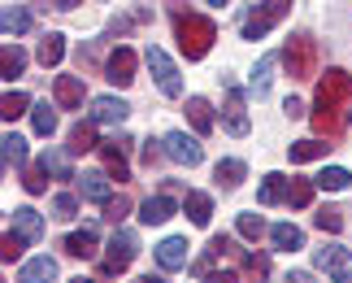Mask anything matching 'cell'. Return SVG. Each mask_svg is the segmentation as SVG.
Here are the masks:
<instances>
[{
    "label": "cell",
    "instance_id": "7a4b0ae2",
    "mask_svg": "<svg viewBox=\"0 0 352 283\" xmlns=\"http://www.w3.org/2000/svg\"><path fill=\"white\" fill-rule=\"evenodd\" d=\"M174 39H179V52L187 61H200L218 39V26L200 13H174Z\"/></svg>",
    "mask_w": 352,
    "mask_h": 283
},
{
    "label": "cell",
    "instance_id": "f35d334b",
    "mask_svg": "<svg viewBox=\"0 0 352 283\" xmlns=\"http://www.w3.org/2000/svg\"><path fill=\"white\" fill-rule=\"evenodd\" d=\"M314 179H292V192H287V205H296V209H305L309 200H314Z\"/></svg>",
    "mask_w": 352,
    "mask_h": 283
},
{
    "label": "cell",
    "instance_id": "5bb4252c",
    "mask_svg": "<svg viewBox=\"0 0 352 283\" xmlns=\"http://www.w3.org/2000/svg\"><path fill=\"white\" fill-rule=\"evenodd\" d=\"M78 196L91 200V205H109L113 200V187H109V174H100V170H91L78 179Z\"/></svg>",
    "mask_w": 352,
    "mask_h": 283
},
{
    "label": "cell",
    "instance_id": "f6af8a7d",
    "mask_svg": "<svg viewBox=\"0 0 352 283\" xmlns=\"http://www.w3.org/2000/svg\"><path fill=\"white\" fill-rule=\"evenodd\" d=\"M283 283H314V275H309V271H292Z\"/></svg>",
    "mask_w": 352,
    "mask_h": 283
},
{
    "label": "cell",
    "instance_id": "f546056e",
    "mask_svg": "<svg viewBox=\"0 0 352 283\" xmlns=\"http://www.w3.org/2000/svg\"><path fill=\"white\" fill-rule=\"evenodd\" d=\"M218 183L222 187H239L243 183V174H248V166H243V161H235V157H226V161H218Z\"/></svg>",
    "mask_w": 352,
    "mask_h": 283
},
{
    "label": "cell",
    "instance_id": "4316f807",
    "mask_svg": "<svg viewBox=\"0 0 352 283\" xmlns=\"http://www.w3.org/2000/svg\"><path fill=\"white\" fill-rule=\"evenodd\" d=\"M0 26H5V35H26L31 31V13H26L22 5H9L5 18H0Z\"/></svg>",
    "mask_w": 352,
    "mask_h": 283
},
{
    "label": "cell",
    "instance_id": "f1b7e54d",
    "mask_svg": "<svg viewBox=\"0 0 352 283\" xmlns=\"http://www.w3.org/2000/svg\"><path fill=\"white\" fill-rule=\"evenodd\" d=\"M327 153H331V144H322V140H300V144L287 148L292 161H318V157H327Z\"/></svg>",
    "mask_w": 352,
    "mask_h": 283
},
{
    "label": "cell",
    "instance_id": "7bdbcfd3",
    "mask_svg": "<svg viewBox=\"0 0 352 283\" xmlns=\"http://www.w3.org/2000/svg\"><path fill=\"white\" fill-rule=\"evenodd\" d=\"M126 213H131V196H113L109 205H104V218H109L113 227H118L122 218H126Z\"/></svg>",
    "mask_w": 352,
    "mask_h": 283
},
{
    "label": "cell",
    "instance_id": "2e32d148",
    "mask_svg": "<svg viewBox=\"0 0 352 283\" xmlns=\"http://www.w3.org/2000/svg\"><path fill=\"white\" fill-rule=\"evenodd\" d=\"M96 244H100V231H96V227H83V231H70V235H65V253H70V258H96Z\"/></svg>",
    "mask_w": 352,
    "mask_h": 283
},
{
    "label": "cell",
    "instance_id": "6da1fadb",
    "mask_svg": "<svg viewBox=\"0 0 352 283\" xmlns=\"http://www.w3.org/2000/svg\"><path fill=\"white\" fill-rule=\"evenodd\" d=\"M352 105V74L348 70H327V78L318 83V101H314V131L335 140L344 131V109Z\"/></svg>",
    "mask_w": 352,
    "mask_h": 283
},
{
    "label": "cell",
    "instance_id": "d4e9b609",
    "mask_svg": "<svg viewBox=\"0 0 352 283\" xmlns=\"http://www.w3.org/2000/svg\"><path fill=\"white\" fill-rule=\"evenodd\" d=\"M91 148H100L96 144V123H74L70 127V153H91Z\"/></svg>",
    "mask_w": 352,
    "mask_h": 283
},
{
    "label": "cell",
    "instance_id": "8992f818",
    "mask_svg": "<svg viewBox=\"0 0 352 283\" xmlns=\"http://www.w3.org/2000/svg\"><path fill=\"white\" fill-rule=\"evenodd\" d=\"M314 262H318V271H327L331 283H352V253L344 244H322V249H314Z\"/></svg>",
    "mask_w": 352,
    "mask_h": 283
},
{
    "label": "cell",
    "instance_id": "277c9868",
    "mask_svg": "<svg viewBox=\"0 0 352 283\" xmlns=\"http://www.w3.org/2000/svg\"><path fill=\"white\" fill-rule=\"evenodd\" d=\"M135 253H140V235L131 227H118L109 235V244H104V275H122L135 262Z\"/></svg>",
    "mask_w": 352,
    "mask_h": 283
},
{
    "label": "cell",
    "instance_id": "7dc6e473",
    "mask_svg": "<svg viewBox=\"0 0 352 283\" xmlns=\"http://www.w3.org/2000/svg\"><path fill=\"white\" fill-rule=\"evenodd\" d=\"M135 283H166L161 275H144V279H135Z\"/></svg>",
    "mask_w": 352,
    "mask_h": 283
},
{
    "label": "cell",
    "instance_id": "52a82bcc",
    "mask_svg": "<svg viewBox=\"0 0 352 283\" xmlns=\"http://www.w3.org/2000/svg\"><path fill=\"white\" fill-rule=\"evenodd\" d=\"M148 70H153L157 78V87H161V96H170V101H179L183 96V78H179V65H174L161 48H148Z\"/></svg>",
    "mask_w": 352,
    "mask_h": 283
},
{
    "label": "cell",
    "instance_id": "1f68e13d",
    "mask_svg": "<svg viewBox=\"0 0 352 283\" xmlns=\"http://www.w3.org/2000/svg\"><path fill=\"white\" fill-rule=\"evenodd\" d=\"M26 109H31V96H26V92H5V101H0V114H5V123L22 118Z\"/></svg>",
    "mask_w": 352,
    "mask_h": 283
},
{
    "label": "cell",
    "instance_id": "b9f144b4",
    "mask_svg": "<svg viewBox=\"0 0 352 283\" xmlns=\"http://www.w3.org/2000/svg\"><path fill=\"white\" fill-rule=\"evenodd\" d=\"M26 244H31V240H26V235H18V231L9 227V231H5V253H0V258H5V262H18Z\"/></svg>",
    "mask_w": 352,
    "mask_h": 283
},
{
    "label": "cell",
    "instance_id": "484cf974",
    "mask_svg": "<svg viewBox=\"0 0 352 283\" xmlns=\"http://www.w3.org/2000/svg\"><path fill=\"white\" fill-rule=\"evenodd\" d=\"M0 153H5V170L26 166V140L13 136V131H5V140H0Z\"/></svg>",
    "mask_w": 352,
    "mask_h": 283
},
{
    "label": "cell",
    "instance_id": "cb8c5ba5",
    "mask_svg": "<svg viewBox=\"0 0 352 283\" xmlns=\"http://www.w3.org/2000/svg\"><path fill=\"white\" fill-rule=\"evenodd\" d=\"M35 57H39V65H48V70H52V65H61V57H65V35L48 31L44 39H39V52H35Z\"/></svg>",
    "mask_w": 352,
    "mask_h": 283
},
{
    "label": "cell",
    "instance_id": "74e56055",
    "mask_svg": "<svg viewBox=\"0 0 352 283\" xmlns=\"http://www.w3.org/2000/svg\"><path fill=\"white\" fill-rule=\"evenodd\" d=\"M274 65H278V57H261V61H256V70H252V87H256V96H265V92H270Z\"/></svg>",
    "mask_w": 352,
    "mask_h": 283
},
{
    "label": "cell",
    "instance_id": "d590c367",
    "mask_svg": "<svg viewBox=\"0 0 352 283\" xmlns=\"http://www.w3.org/2000/svg\"><path fill=\"white\" fill-rule=\"evenodd\" d=\"M235 231H239L243 240H252V244H256V240H261V235H265V218H261V213H239V222H235Z\"/></svg>",
    "mask_w": 352,
    "mask_h": 283
},
{
    "label": "cell",
    "instance_id": "bcb514c9",
    "mask_svg": "<svg viewBox=\"0 0 352 283\" xmlns=\"http://www.w3.org/2000/svg\"><path fill=\"white\" fill-rule=\"evenodd\" d=\"M283 109H287V118H300V114H305V105H300V101H287Z\"/></svg>",
    "mask_w": 352,
    "mask_h": 283
},
{
    "label": "cell",
    "instance_id": "9c48e42d",
    "mask_svg": "<svg viewBox=\"0 0 352 283\" xmlns=\"http://www.w3.org/2000/svg\"><path fill=\"white\" fill-rule=\"evenodd\" d=\"M131 136H118V140H109V144H100V157H104V170L113 174L118 183H126L131 179V166H126V153H131Z\"/></svg>",
    "mask_w": 352,
    "mask_h": 283
},
{
    "label": "cell",
    "instance_id": "8d00e7d4",
    "mask_svg": "<svg viewBox=\"0 0 352 283\" xmlns=\"http://www.w3.org/2000/svg\"><path fill=\"white\" fill-rule=\"evenodd\" d=\"M39 161H44V170H48V174H57V179H74V170H70V157H65V153H57V148H48V153L39 157Z\"/></svg>",
    "mask_w": 352,
    "mask_h": 283
},
{
    "label": "cell",
    "instance_id": "ac0fdd59",
    "mask_svg": "<svg viewBox=\"0 0 352 283\" xmlns=\"http://www.w3.org/2000/svg\"><path fill=\"white\" fill-rule=\"evenodd\" d=\"M140 218H144L148 227H157V222L174 218V196H170V192H161V196H148L144 205H140Z\"/></svg>",
    "mask_w": 352,
    "mask_h": 283
},
{
    "label": "cell",
    "instance_id": "836d02e7",
    "mask_svg": "<svg viewBox=\"0 0 352 283\" xmlns=\"http://www.w3.org/2000/svg\"><path fill=\"white\" fill-rule=\"evenodd\" d=\"M22 187H26L31 196L48 192V170H44V161H39V166H26V170H22Z\"/></svg>",
    "mask_w": 352,
    "mask_h": 283
},
{
    "label": "cell",
    "instance_id": "8fae6325",
    "mask_svg": "<svg viewBox=\"0 0 352 283\" xmlns=\"http://www.w3.org/2000/svg\"><path fill=\"white\" fill-rule=\"evenodd\" d=\"M131 114V105L122 96H96L91 101V123H104V127H122Z\"/></svg>",
    "mask_w": 352,
    "mask_h": 283
},
{
    "label": "cell",
    "instance_id": "d6a6232c",
    "mask_svg": "<svg viewBox=\"0 0 352 283\" xmlns=\"http://www.w3.org/2000/svg\"><path fill=\"white\" fill-rule=\"evenodd\" d=\"M314 227L318 231H344V209H335V205H322L318 213H314Z\"/></svg>",
    "mask_w": 352,
    "mask_h": 283
},
{
    "label": "cell",
    "instance_id": "ba28073f",
    "mask_svg": "<svg viewBox=\"0 0 352 283\" xmlns=\"http://www.w3.org/2000/svg\"><path fill=\"white\" fill-rule=\"evenodd\" d=\"M161 153L170 161H179V166H200V161H205V148L187 136V131H170V136L161 140Z\"/></svg>",
    "mask_w": 352,
    "mask_h": 283
},
{
    "label": "cell",
    "instance_id": "5b68a950",
    "mask_svg": "<svg viewBox=\"0 0 352 283\" xmlns=\"http://www.w3.org/2000/svg\"><path fill=\"white\" fill-rule=\"evenodd\" d=\"M292 5H296V0H265V5H256V9L248 13V22H243V39L270 35V31H274V26L292 13Z\"/></svg>",
    "mask_w": 352,
    "mask_h": 283
},
{
    "label": "cell",
    "instance_id": "60d3db41",
    "mask_svg": "<svg viewBox=\"0 0 352 283\" xmlns=\"http://www.w3.org/2000/svg\"><path fill=\"white\" fill-rule=\"evenodd\" d=\"M74 213H78V200H74L70 192H57V196H52V218H61V222H70V218H74Z\"/></svg>",
    "mask_w": 352,
    "mask_h": 283
},
{
    "label": "cell",
    "instance_id": "83f0119b",
    "mask_svg": "<svg viewBox=\"0 0 352 283\" xmlns=\"http://www.w3.org/2000/svg\"><path fill=\"white\" fill-rule=\"evenodd\" d=\"M314 183L322 187V192H344V187L352 183V174H348L344 166H327V170H322V174H318Z\"/></svg>",
    "mask_w": 352,
    "mask_h": 283
},
{
    "label": "cell",
    "instance_id": "44dd1931",
    "mask_svg": "<svg viewBox=\"0 0 352 283\" xmlns=\"http://www.w3.org/2000/svg\"><path fill=\"white\" fill-rule=\"evenodd\" d=\"M187 123L196 127V136H209L213 131V109L205 96H187Z\"/></svg>",
    "mask_w": 352,
    "mask_h": 283
},
{
    "label": "cell",
    "instance_id": "603a6c76",
    "mask_svg": "<svg viewBox=\"0 0 352 283\" xmlns=\"http://www.w3.org/2000/svg\"><path fill=\"white\" fill-rule=\"evenodd\" d=\"M270 240H274V249H287V253L305 249V231H300L296 222H278V227H270Z\"/></svg>",
    "mask_w": 352,
    "mask_h": 283
},
{
    "label": "cell",
    "instance_id": "e575fe53",
    "mask_svg": "<svg viewBox=\"0 0 352 283\" xmlns=\"http://www.w3.org/2000/svg\"><path fill=\"white\" fill-rule=\"evenodd\" d=\"M31 127H35V136H52V131H57V109L35 105V109H31Z\"/></svg>",
    "mask_w": 352,
    "mask_h": 283
},
{
    "label": "cell",
    "instance_id": "f907efd6",
    "mask_svg": "<svg viewBox=\"0 0 352 283\" xmlns=\"http://www.w3.org/2000/svg\"><path fill=\"white\" fill-rule=\"evenodd\" d=\"M209 5H226V0H209Z\"/></svg>",
    "mask_w": 352,
    "mask_h": 283
},
{
    "label": "cell",
    "instance_id": "4dcf8cb0",
    "mask_svg": "<svg viewBox=\"0 0 352 283\" xmlns=\"http://www.w3.org/2000/svg\"><path fill=\"white\" fill-rule=\"evenodd\" d=\"M0 65H5V78L13 83V78L26 70V52H22L18 44H5V52H0Z\"/></svg>",
    "mask_w": 352,
    "mask_h": 283
},
{
    "label": "cell",
    "instance_id": "9a60e30c",
    "mask_svg": "<svg viewBox=\"0 0 352 283\" xmlns=\"http://www.w3.org/2000/svg\"><path fill=\"white\" fill-rule=\"evenodd\" d=\"M157 262H161V271H183V266H187V240L183 235L161 240V244H157Z\"/></svg>",
    "mask_w": 352,
    "mask_h": 283
},
{
    "label": "cell",
    "instance_id": "7c38bea8",
    "mask_svg": "<svg viewBox=\"0 0 352 283\" xmlns=\"http://www.w3.org/2000/svg\"><path fill=\"white\" fill-rule=\"evenodd\" d=\"M222 127L231 131V136H248V109H243V96H239V87L226 92V105H222Z\"/></svg>",
    "mask_w": 352,
    "mask_h": 283
},
{
    "label": "cell",
    "instance_id": "e0dca14e",
    "mask_svg": "<svg viewBox=\"0 0 352 283\" xmlns=\"http://www.w3.org/2000/svg\"><path fill=\"white\" fill-rule=\"evenodd\" d=\"M13 231H18V235H26V240L35 244V240L44 235V213H39V209H31V205L13 209Z\"/></svg>",
    "mask_w": 352,
    "mask_h": 283
},
{
    "label": "cell",
    "instance_id": "c3c4849f",
    "mask_svg": "<svg viewBox=\"0 0 352 283\" xmlns=\"http://www.w3.org/2000/svg\"><path fill=\"white\" fill-rule=\"evenodd\" d=\"M57 5H61V9H74V5H83V0H57Z\"/></svg>",
    "mask_w": 352,
    "mask_h": 283
},
{
    "label": "cell",
    "instance_id": "7402d4cb",
    "mask_svg": "<svg viewBox=\"0 0 352 283\" xmlns=\"http://www.w3.org/2000/svg\"><path fill=\"white\" fill-rule=\"evenodd\" d=\"M183 213H187L196 227H209V218H213V200H209V192H187Z\"/></svg>",
    "mask_w": 352,
    "mask_h": 283
},
{
    "label": "cell",
    "instance_id": "d6986e66",
    "mask_svg": "<svg viewBox=\"0 0 352 283\" xmlns=\"http://www.w3.org/2000/svg\"><path fill=\"white\" fill-rule=\"evenodd\" d=\"M52 279H57V262L52 258H31L18 271V283H52Z\"/></svg>",
    "mask_w": 352,
    "mask_h": 283
},
{
    "label": "cell",
    "instance_id": "681fc988",
    "mask_svg": "<svg viewBox=\"0 0 352 283\" xmlns=\"http://www.w3.org/2000/svg\"><path fill=\"white\" fill-rule=\"evenodd\" d=\"M74 283H96V279H83V275H78V279H74Z\"/></svg>",
    "mask_w": 352,
    "mask_h": 283
},
{
    "label": "cell",
    "instance_id": "3957f363",
    "mask_svg": "<svg viewBox=\"0 0 352 283\" xmlns=\"http://www.w3.org/2000/svg\"><path fill=\"white\" fill-rule=\"evenodd\" d=\"M283 61H287V74L292 78H314L318 74V39L314 35H292L287 48H283Z\"/></svg>",
    "mask_w": 352,
    "mask_h": 283
},
{
    "label": "cell",
    "instance_id": "ab89813d",
    "mask_svg": "<svg viewBox=\"0 0 352 283\" xmlns=\"http://www.w3.org/2000/svg\"><path fill=\"white\" fill-rule=\"evenodd\" d=\"M243 271H248L252 283H261L270 275V258H265V253H243Z\"/></svg>",
    "mask_w": 352,
    "mask_h": 283
},
{
    "label": "cell",
    "instance_id": "ee69618b",
    "mask_svg": "<svg viewBox=\"0 0 352 283\" xmlns=\"http://www.w3.org/2000/svg\"><path fill=\"white\" fill-rule=\"evenodd\" d=\"M205 283H239V275H235V271H209Z\"/></svg>",
    "mask_w": 352,
    "mask_h": 283
},
{
    "label": "cell",
    "instance_id": "ffe728a7",
    "mask_svg": "<svg viewBox=\"0 0 352 283\" xmlns=\"http://www.w3.org/2000/svg\"><path fill=\"white\" fill-rule=\"evenodd\" d=\"M287 192H292V179H287V174H265L256 200H261V205H278V200H287Z\"/></svg>",
    "mask_w": 352,
    "mask_h": 283
},
{
    "label": "cell",
    "instance_id": "4fadbf2b",
    "mask_svg": "<svg viewBox=\"0 0 352 283\" xmlns=\"http://www.w3.org/2000/svg\"><path fill=\"white\" fill-rule=\"evenodd\" d=\"M52 96H57V109H83V78L74 74H61L57 83H52Z\"/></svg>",
    "mask_w": 352,
    "mask_h": 283
},
{
    "label": "cell",
    "instance_id": "30bf717a",
    "mask_svg": "<svg viewBox=\"0 0 352 283\" xmlns=\"http://www.w3.org/2000/svg\"><path fill=\"white\" fill-rule=\"evenodd\" d=\"M104 78L113 87H131L135 83V52L131 48H113L109 61H104Z\"/></svg>",
    "mask_w": 352,
    "mask_h": 283
}]
</instances>
